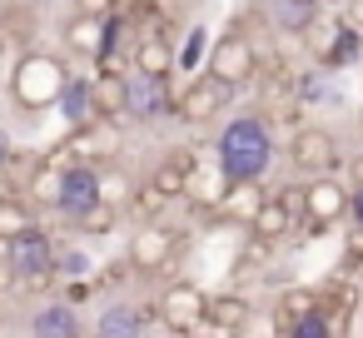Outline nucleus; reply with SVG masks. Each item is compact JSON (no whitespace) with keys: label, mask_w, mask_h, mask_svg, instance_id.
<instances>
[{"label":"nucleus","mask_w":363,"mask_h":338,"mask_svg":"<svg viewBox=\"0 0 363 338\" xmlns=\"http://www.w3.org/2000/svg\"><path fill=\"white\" fill-rule=\"evenodd\" d=\"M214 154H219V169L229 184H259L274 164V130L264 115H234L219 140H214Z\"/></svg>","instance_id":"f257e3e1"},{"label":"nucleus","mask_w":363,"mask_h":338,"mask_svg":"<svg viewBox=\"0 0 363 338\" xmlns=\"http://www.w3.org/2000/svg\"><path fill=\"white\" fill-rule=\"evenodd\" d=\"M65 80H70V65H65L60 55H50V50H26V55L16 60V70H11V100H16L26 115H45V110H55Z\"/></svg>","instance_id":"f03ea898"},{"label":"nucleus","mask_w":363,"mask_h":338,"mask_svg":"<svg viewBox=\"0 0 363 338\" xmlns=\"http://www.w3.org/2000/svg\"><path fill=\"white\" fill-rule=\"evenodd\" d=\"M0 269H6L11 283L26 288V293L55 288V239H50L40 224L26 229V234H16V239L6 244V254H0Z\"/></svg>","instance_id":"7ed1b4c3"},{"label":"nucleus","mask_w":363,"mask_h":338,"mask_svg":"<svg viewBox=\"0 0 363 338\" xmlns=\"http://www.w3.org/2000/svg\"><path fill=\"white\" fill-rule=\"evenodd\" d=\"M289 159H294L298 174L318 179V174H338L343 150H338L333 130H323V125H303V130H294V140H289Z\"/></svg>","instance_id":"20e7f679"},{"label":"nucleus","mask_w":363,"mask_h":338,"mask_svg":"<svg viewBox=\"0 0 363 338\" xmlns=\"http://www.w3.org/2000/svg\"><path fill=\"white\" fill-rule=\"evenodd\" d=\"M174 115V95H169V80H155V75H140L130 70L125 75V120L135 125H160Z\"/></svg>","instance_id":"39448f33"},{"label":"nucleus","mask_w":363,"mask_h":338,"mask_svg":"<svg viewBox=\"0 0 363 338\" xmlns=\"http://www.w3.org/2000/svg\"><path fill=\"white\" fill-rule=\"evenodd\" d=\"M298 214H303L308 234H318V229H328L333 219H343V214H348V189L338 184V174L308 179V184L298 189Z\"/></svg>","instance_id":"423d86ee"},{"label":"nucleus","mask_w":363,"mask_h":338,"mask_svg":"<svg viewBox=\"0 0 363 338\" xmlns=\"http://www.w3.org/2000/svg\"><path fill=\"white\" fill-rule=\"evenodd\" d=\"M204 75H214V80H224V85H249L254 75H259V55H254V45L244 40V35H219L214 45H209V60H204Z\"/></svg>","instance_id":"0eeeda50"},{"label":"nucleus","mask_w":363,"mask_h":338,"mask_svg":"<svg viewBox=\"0 0 363 338\" xmlns=\"http://www.w3.org/2000/svg\"><path fill=\"white\" fill-rule=\"evenodd\" d=\"M234 95H239L234 85H224V80H214V75H199V80H189V85L174 95V120H184V125H209Z\"/></svg>","instance_id":"6e6552de"},{"label":"nucleus","mask_w":363,"mask_h":338,"mask_svg":"<svg viewBox=\"0 0 363 338\" xmlns=\"http://www.w3.org/2000/svg\"><path fill=\"white\" fill-rule=\"evenodd\" d=\"M100 204L95 194V164H60V189H55V214L80 224Z\"/></svg>","instance_id":"1a4fd4ad"},{"label":"nucleus","mask_w":363,"mask_h":338,"mask_svg":"<svg viewBox=\"0 0 363 338\" xmlns=\"http://www.w3.org/2000/svg\"><path fill=\"white\" fill-rule=\"evenodd\" d=\"M204 303H209V293H204L199 283L174 278V283L160 293V318H164L174 333H194V328L204 323Z\"/></svg>","instance_id":"9d476101"},{"label":"nucleus","mask_w":363,"mask_h":338,"mask_svg":"<svg viewBox=\"0 0 363 338\" xmlns=\"http://www.w3.org/2000/svg\"><path fill=\"white\" fill-rule=\"evenodd\" d=\"M174 234L164 229V224H145V229H135V239H130V264L140 269V274H160L169 259H174Z\"/></svg>","instance_id":"9b49d317"},{"label":"nucleus","mask_w":363,"mask_h":338,"mask_svg":"<svg viewBox=\"0 0 363 338\" xmlns=\"http://www.w3.org/2000/svg\"><path fill=\"white\" fill-rule=\"evenodd\" d=\"M125 75L115 60H100V75L90 80V105H95V120H125Z\"/></svg>","instance_id":"f8f14e48"},{"label":"nucleus","mask_w":363,"mask_h":338,"mask_svg":"<svg viewBox=\"0 0 363 338\" xmlns=\"http://www.w3.org/2000/svg\"><path fill=\"white\" fill-rule=\"evenodd\" d=\"M145 308L140 303H130V298H115V303H105L100 308V318H95V338H145Z\"/></svg>","instance_id":"ddd939ff"},{"label":"nucleus","mask_w":363,"mask_h":338,"mask_svg":"<svg viewBox=\"0 0 363 338\" xmlns=\"http://www.w3.org/2000/svg\"><path fill=\"white\" fill-rule=\"evenodd\" d=\"M30 338H85V333H80L75 303H65V298L40 303V308L30 313Z\"/></svg>","instance_id":"4468645a"},{"label":"nucleus","mask_w":363,"mask_h":338,"mask_svg":"<svg viewBox=\"0 0 363 338\" xmlns=\"http://www.w3.org/2000/svg\"><path fill=\"white\" fill-rule=\"evenodd\" d=\"M244 229H249V239H264V244H279L284 234H294V214L284 209V199H279V194H264V204L254 209V219H249Z\"/></svg>","instance_id":"2eb2a0df"},{"label":"nucleus","mask_w":363,"mask_h":338,"mask_svg":"<svg viewBox=\"0 0 363 338\" xmlns=\"http://www.w3.org/2000/svg\"><path fill=\"white\" fill-rule=\"evenodd\" d=\"M249 313H254V308H249V298H239V293H214V298L204 303V323L219 328V333H229V338L244 333Z\"/></svg>","instance_id":"dca6fc26"},{"label":"nucleus","mask_w":363,"mask_h":338,"mask_svg":"<svg viewBox=\"0 0 363 338\" xmlns=\"http://www.w3.org/2000/svg\"><path fill=\"white\" fill-rule=\"evenodd\" d=\"M130 70H140V75H155V80H169V70H174V45H169L164 35H145V40H135Z\"/></svg>","instance_id":"f3484780"},{"label":"nucleus","mask_w":363,"mask_h":338,"mask_svg":"<svg viewBox=\"0 0 363 338\" xmlns=\"http://www.w3.org/2000/svg\"><path fill=\"white\" fill-rule=\"evenodd\" d=\"M55 110L70 120V130L90 125V120H95V105H90V80H85V75H70V80H65V90H60V100H55Z\"/></svg>","instance_id":"a211bd4d"},{"label":"nucleus","mask_w":363,"mask_h":338,"mask_svg":"<svg viewBox=\"0 0 363 338\" xmlns=\"http://www.w3.org/2000/svg\"><path fill=\"white\" fill-rule=\"evenodd\" d=\"M95 194H100V204L105 209H125L130 199H135V179L120 169V164H110V169H95Z\"/></svg>","instance_id":"6ab92c4d"},{"label":"nucleus","mask_w":363,"mask_h":338,"mask_svg":"<svg viewBox=\"0 0 363 338\" xmlns=\"http://www.w3.org/2000/svg\"><path fill=\"white\" fill-rule=\"evenodd\" d=\"M313 16H318V6H298V0H269V26H274L279 35H303V30L313 26Z\"/></svg>","instance_id":"aec40b11"},{"label":"nucleus","mask_w":363,"mask_h":338,"mask_svg":"<svg viewBox=\"0 0 363 338\" xmlns=\"http://www.w3.org/2000/svg\"><path fill=\"white\" fill-rule=\"evenodd\" d=\"M35 229V214H30V199L21 194H0V244H11L16 234Z\"/></svg>","instance_id":"412c9836"},{"label":"nucleus","mask_w":363,"mask_h":338,"mask_svg":"<svg viewBox=\"0 0 363 338\" xmlns=\"http://www.w3.org/2000/svg\"><path fill=\"white\" fill-rule=\"evenodd\" d=\"M259 204H264L259 184H229V189H224V199H219V214H224V219H239V224H249Z\"/></svg>","instance_id":"4be33fe9"},{"label":"nucleus","mask_w":363,"mask_h":338,"mask_svg":"<svg viewBox=\"0 0 363 338\" xmlns=\"http://www.w3.org/2000/svg\"><path fill=\"white\" fill-rule=\"evenodd\" d=\"M55 189H60V164H55V159H45V164H35V174H30V184H26V194H30L35 204H55Z\"/></svg>","instance_id":"5701e85b"},{"label":"nucleus","mask_w":363,"mask_h":338,"mask_svg":"<svg viewBox=\"0 0 363 338\" xmlns=\"http://www.w3.org/2000/svg\"><path fill=\"white\" fill-rule=\"evenodd\" d=\"M338 26H343V21H318V16H313V26L303 30V35H308V50H313V60H318V65H328L333 40H338Z\"/></svg>","instance_id":"b1692460"},{"label":"nucleus","mask_w":363,"mask_h":338,"mask_svg":"<svg viewBox=\"0 0 363 338\" xmlns=\"http://www.w3.org/2000/svg\"><path fill=\"white\" fill-rule=\"evenodd\" d=\"M204 50H209V30H204V26H189V35H184V45H179V55H174V65H179V70H199Z\"/></svg>","instance_id":"393cba45"},{"label":"nucleus","mask_w":363,"mask_h":338,"mask_svg":"<svg viewBox=\"0 0 363 338\" xmlns=\"http://www.w3.org/2000/svg\"><path fill=\"white\" fill-rule=\"evenodd\" d=\"M323 303H318V293L313 288H289L284 298H279V313H284V323H294V318H303V313H318Z\"/></svg>","instance_id":"a878e982"},{"label":"nucleus","mask_w":363,"mask_h":338,"mask_svg":"<svg viewBox=\"0 0 363 338\" xmlns=\"http://www.w3.org/2000/svg\"><path fill=\"white\" fill-rule=\"evenodd\" d=\"M284 338H333V328H328V313L318 308V313H303V318L284 323Z\"/></svg>","instance_id":"bb28decb"},{"label":"nucleus","mask_w":363,"mask_h":338,"mask_svg":"<svg viewBox=\"0 0 363 338\" xmlns=\"http://www.w3.org/2000/svg\"><path fill=\"white\" fill-rule=\"evenodd\" d=\"M358 50H363V35H358L353 26H338V40H333L328 65H353V60H358Z\"/></svg>","instance_id":"cd10ccee"},{"label":"nucleus","mask_w":363,"mask_h":338,"mask_svg":"<svg viewBox=\"0 0 363 338\" xmlns=\"http://www.w3.org/2000/svg\"><path fill=\"white\" fill-rule=\"evenodd\" d=\"M90 274V259L80 249H55V278H85Z\"/></svg>","instance_id":"c85d7f7f"},{"label":"nucleus","mask_w":363,"mask_h":338,"mask_svg":"<svg viewBox=\"0 0 363 338\" xmlns=\"http://www.w3.org/2000/svg\"><path fill=\"white\" fill-rule=\"evenodd\" d=\"M164 204H169V199H164V194H160L155 184H140V189H135V199H130V209H140V214H145L150 224H155V214H160Z\"/></svg>","instance_id":"c756f323"},{"label":"nucleus","mask_w":363,"mask_h":338,"mask_svg":"<svg viewBox=\"0 0 363 338\" xmlns=\"http://www.w3.org/2000/svg\"><path fill=\"white\" fill-rule=\"evenodd\" d=\"M264 259H269V244H264V239H249V244L239 249V259H234V278H249V264L259 269Z\"/></svg>","instance_id":"7c9ffc66"},{"label":"nucleus","mask_w":363,"mask_h":338,"mask_svg":"<svg viewBox=\"0 0 363 338\" xmlns=\"http://www.w3.org/2000/svg\"><path fill=\"white\" fill-rule=\"evenodd\" d=\"M115 219H120L115 209H105V204H95V209H90V214L80 219V229H85V234H110V229H115Z\"/></svg>","instance_id":"2f4dec72"},{"label":"nucleus","mask_w":363,"mask_h":338,"mask_svg":"<svg viewBox=\"0 0 363 338\" xmlns=\"http://www.w3.org/2000/svg\"><path fill=\"white\" fill-rule=\"evenodd\" d=\"M115 0H75V16H90V21H110Z\"/></svg>","instance_id":"473e14b6"},{"label":"nucleus","mask_w":363,"mask_h":338,"mask_svg":"<svg viewBox=\"0 0 363 338\" xmlns=\"http://www.w3.org/2000/svg\"><path fill=\"white\" fill-rule=\"evenodd\" d=\"M348 214H353V229L363 234V184H353V189H348Z\"/></svg>","instance_id":"72a5a7b5"},{"label":"nucleus","mask_w":363,"mask_h":338,"mask_svg":"<svg viewBox=\"0 0 363 338\" xmlns=\"http://www.w3.org/2000/svg\"><path fill=\"white\" fill-rule=\"evenodd\" d=\"M343 26H353L363 35V0H348V11H343Z\"/></svg>","instance_id":"f704fd0d"},{"label":"nucleus","mask_w":363,"mask_h":338,"mask_svg":"<svg viewBox=\"0 0 363 338\" xmlns=\"http://www.w3.org/2000/svg\"><path fill=\"white\" fill-rule=\"evenodd\" d=\"M11 159H16V140H11V130H6V125H0V169H6Z\"/></svg>","instance_id":"c9c22d12"},{"label":"nucleus","mask_w":363,"mask_h":338,"mask_svg":"<svg viewBox=\"0 0 363 338\" xmlns=\"http://www.w3.org/2000/svg\"><path fill=\"white\" fill-rule=\"evenodd\" d=\"M348 278H353V283H363V249L353 254V264H348Z\"/></svg>","instance_id":"e433bc0d"},{"label":"nucleus","mask_w":363,"mask_h":338,"mask_svg":"<svg viewBox=\"0 0 363 338\" xmlns=\"http://www.w3.org/2000/svg\"><path fill=\"white\" fill-rule=\"evenodd\" d=\"M298 6H318V0H298Z\"/></svg>","instance_id":"4c0bfd02"}]
</instances>
